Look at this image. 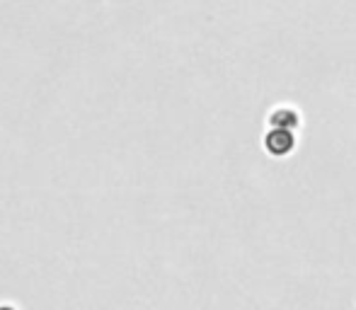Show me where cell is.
Returning <instances> with one entry per match:
<instances>
[{
    "mask_svg": "<svg viewBox=\"0 0 356 310\" xmlns=\"http://www.w3.org/2000/svg\"><path fill=\"white\" fill-rule=\"evenodd\" d=\"M0 310H13V308H0Z\"/></svg>",
    "mask_w": 356,
    "mask_h": 310,
    "instance_id": "1",
    "label": "cell"
}]
</instances>
